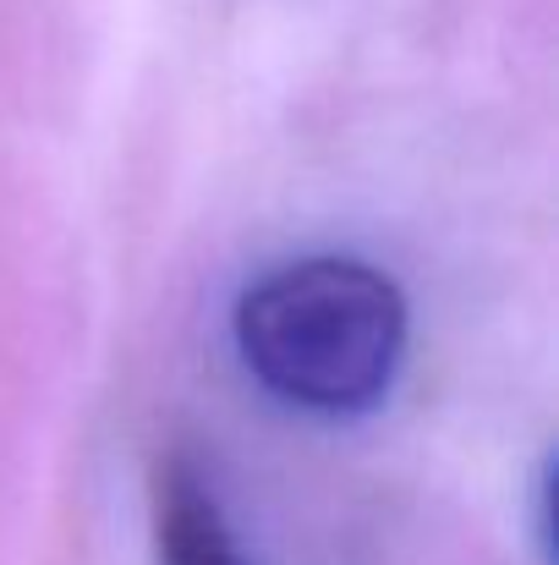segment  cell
Instances as JSON below:
<instances>
[{"label": "cell", "mask_w": 559, "mask_h": 565, "mask_svg": "<svg viewBox=\"0 0 559 565\" xmlns=\"http://www.w3.org/2000/svg\"><path fill=\"white\" fill-rule=\"evenodd\" d=\"M241 369L302 417L352 423L389 401L411 347V308L389 269L308 253L264 269L230 313Z\"/></svg>", "instance_id": "cell-1"}, {"label": "cell", "mask_w": 559, "mask_h": 565, "mask_svg": "<svg viewBox=\"0 0 559 565\" xmlns=\"http://www.w3.org/2000/svg\"><path fill=\"white\" fill-rule=\"evenodd\" d=\"M149 500H154V555H160V565H247L214 483L186 456H165L154 467Z\"/></svg>", "instance_id": "cell-2"}]
</instances>
